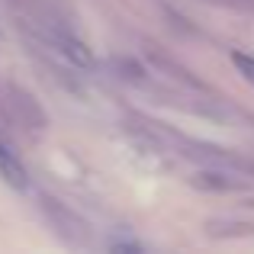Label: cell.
Here are the masks:
<instances>
[{"instance_id": "6da1fadb", "label": "cell", "mask_w": 254, "mask_h": 254, "mask_svg": "<svg viewBox=\"0 0 254 254\" xmlns=\"http://www.w3.org/2000/svg\"><path fill=\"white\" fill-rule=\"evenodd\" d=\"M49 39H52V45L62 52V58L71 64V68H81V71H90L93 68V52L87 49V42H84V39H77L71 29L55 26V29H49Z\"/></svg>"}, {"instance_id": "7a4b0ae2", "label": "cell", "mask_w": 254, "mask_h": 254, "mask_svg": "<svg viewBox=\"0 0 254 254\" xmlns=\"http://www.w3.org/2000/svg\"><path fill=\"white\" fill-rule=\"evenodd\" d=\"M0 180H3L6 187H13V190H29V171H26L23 158L13 151L10 142H3L0 138Z\"/></svg>"}, {"instance_id": "3957f363", "label": "cell", "mask_w": 254, "mask_h": 254, "mask_svg": "<svg viewBox=\"0 0 254 254\" xmlns=\"http://www.w3.org/2000/svg\"><path fill=\"white\" fill-rule=\"evenodd\" d=\"M193 187L209 193H232V190H242V180H235V174L229 171H199L193 177Z\"/></svg>"}, {"instance_id": "277c9868", "label": "cell", "mask_w": 254, "mask_h": 254, "mask_svg": "<svg viewBox=\"0 0 254 254\" xmlns=\"http://www.w3.org/2000/svg\"><path fill=\"white\" fill-rule=\"evenodd\" d=\"M113 68H116V74L123 77V81H129V84H145V81H148V71H145L135 58L116 55V58H113Z\"/></svg>"}, {"instance_id": "5b68a950", "label": "cell", "mask_w": 254, "mask_h": 254, "mask_svg": "<svg viewBox=\"0 0 254 254\" xmlns=\"http://www.w3.org/2000/svg\"><path fill=\"white\" fill-rule=\"evenodd\" d=\"M232 64L238 68V74L248 84H254V55H245V52H232Z\"/></svg>"}, {"instance_id": "8992f818", "label": "cell", "mask_w": 254, "mask_h": 254, "mask_svg": "<svg viewBox=\"0 0 254 254\" xmlns=\"http://www.w3.org/2000/svg\"><path fill=\"white\" fill-rule=\"evenodd\" d=\"M110 248L113 251H145V245L142 242H132V238H119V242H113Z\"/></svg>"}]
</instances>
